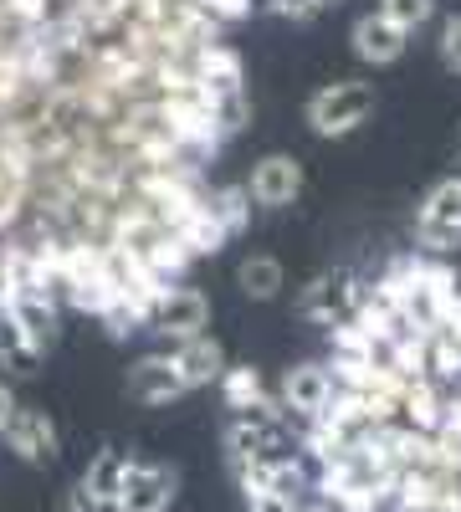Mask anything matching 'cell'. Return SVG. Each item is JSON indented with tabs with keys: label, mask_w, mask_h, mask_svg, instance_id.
I'll list each match as a JSON object with an SVG mask.
<instances>
[{
	"label": "cell",
	"mask_w": 461,
	"mask_h": 512,
	"mask_svg": "<svg viewBox=\"0 0 461 512\" xmlns=\"http://www.w3.org/2000/svg\"><path fill=\"white\" fill-rule=\"evenodd\" d=\"M369 113H374V82H364V77L328 82V88H318L303 108V118L318 139H349L354 128L369 123Z\"/></svg>",
	"instance_id": "obj_1"
},
{
	"label": "cell",
	"mask_w": 461,
	"mask_h": 512,
	"mask_svg": "<svg viewBox=\"0 0 461 512\" xmlns=\"http://www.w3.org/2000/svg\"><path fill=\"white\" fill-rule=\"evenodd\" d=\"M415 246L426 256H451L461 246V175L431 185L415 205Z\"/></svg>",
	"instance_id": "obj_2"
},
{
	"label": "cell",
	"mask_w": 461,
	"mask_h": 512,
	"mask_svg": "<svg viewBox=\"0 0 461 512\" xmlns=\"http://www.w3.org/2000/svg\"><path fill=\"white\" fill-rule=\"evenodd\" d=\"M149 333H159L164 344H185V338H200L205 328H211V297H205L200 287H164L159 303L149 308Z\"/></svg>",
	"instance_id": "obj_3"
},
{
	"label": "cell",
	"mask_w": 461,
	"mask_h": 512,
	"mask_svg": "<svg viewBox=\"0 0 461 512\" xmlns=\"http://www.w3.org/2000/svg\"><path fill=\"white\" fill-rule=\"evenodd\" d=\"M359 292H364V282H359L349 267H328V272H318L308 287H298V318H308V323H318V328H333V323L354 318Z\"/></svg>",
	"instance_id": "obj_4"
},
{
	"label": "cell",
	"mask_w": 461,
	"mask_h": 512,
	"mask_svg": "<svg viewBox=\"0 0 461 512\" xmlns=\"http://www.w3.org/2000/svg\"><path fill=\"white\" fill-rule=\"evenodd\" d=\"M246 195H251V205H262V210H287L292 200L303 195V164L292 154L257 159L251 164V180H246Z\"/></svg>",
	"instance_id": "obj_5"
},
{
	"label": "cell",
	"mask_w": 461,
	"mask_h": 512,
	"mask_svg": "<svg viewBox=\"0 0 461 512\" xmlns=\"http://www.w3.org/2000/svg\"><path fill=\"white\" fill-rule=\"evenodd\" d=\"M175 497V472L154 461H129L118 487V512H164Z\"/></svg>",
	"instance_id": "obj_6"
},
{
	"label": "cell",
	"mask_w": 461,
	"mask_h": 512,
	"mask_svg": "<svg viewBox=\"0 0 461 512\" xmlns=\"http://www.w3.org/2000/svg\"><path fill=\"white\" fill-rule=\"evenodd\" d=\"M333 390H339V384H333L328 364H292V369L282 374L277 405H282V410H292V415H303V420H313V415H323V410H328Z\"/></svg>",
	"instance_id": "obj_7"
},
{
	"label": "cell",
	"mask_w": 461,
	"mask_h": 512,
	"mask_svg": "<svg viewBox=\"0 0 461 512\" xmlns=\"http://www.w3.org/2000/svg\"><path fill=\"white\" fill-rule=\"evenodd\" d=\"M6 446H11L26 466H52L57 451H62L57 425L47 420V410H26V405H16V415H11V425H6Z\"/></svg>",
	"instance_id": "obj_8"
},
{
	"label": "cell",
	"mask_w": 461,
	"mask_h": 512,
	"mask_svg": "<svg viewBox=\"0 0 461 512\" xmlns=\"http://www.w3.org/2000/svg\"><path fill=\"white\" fill-rule=\"evenodd\" d=\"M349 41H354V57H359L364 67H395V62L405 57V47H410V36H405L400 26H390L380 11L359 16L354 31H349Z\"/></svg>",
	"instance_id": "obj_9"
},
{
	"label": "cell",
	"mask_w": 461,
	"mask_h": 512,
	"mask_svg": "<svg viewBox=\"0 0 461 512\" xmlns=\"http://www.w3.org/2000/svg\"><path fill=\"white\" fill-rule=\"evenodd\" d=\"M129 395H134L139 405H175V400L190 395V390H185V379H180V369H175L170 354H144V359H134V369H129Z\"/></svg>",
	"instance_id": "obj_10"
},
{
	"label": "cell",
	"mask_w": 461,
	"mask_h": 512,
	"mask_svg": "<svg viewBox=\"0 0 461 512\" xmlns=\"http://www.w3.org/2000/svg\"><path fill=\"white\" fill-rule=\"evenodd\" d=\"M175 369L185 379V390H205V384H216L221 369H226V349L216 344L211 333H200V338H185V344H175Z\"/></svg>",
	"instance_id": "obj_11"
},
{
	"label": "cell",
	"mask_w": 461,
	"mask_h": 512,
	"mask_svg": "<svg viewBox=\"0 0 461 512\" xmlns=\"http://www.w3.org/2000/svg\"><path fill=\"white\" fill-rule=\"evenodd\" d=\"M236 287L251 297V303H272V297L287 287V272L272 251H251L241 256V267H236Z\"/></svg>",
	"instance_id": "obj_12"
},
{
	"label": "cell",
	"mask_w": 461,
	"mask_h": 512,
	"mask_svg": "<svg viewBox=\"0 0 461 512\" xmlns=\"http://www.w3.org/2000/svg\"><path fill=\"white\" fill-rule=\"evenodd\" d=\"M216 384H221V400H226L231 415H236V410H257V405L272 400V395H267V384H262V374L251 369V364H226Z\"/></svg>",
	"instance_id": "obj_13"
},
{
	"label": "cell",
	"mask_w": 461,
	"mask_h": 512,
	"mask_svg": "<svg viewBox=\"0 0 461 512\" xmlns=\"http://www.w3.org/2000/svg\"><path fill=\"white\" fill-rule=\"evenodd\" d=\"M123 466H129V456L123 451H98L93 461H88V472H82V487H88V497L98 502V507H118V487H123Z\"/></svg>",
	"instance_id": "obj_14"
},
{
	"label": "cell",
	"mask_w": 461,
	"mask_h": 512,
	"mask_svg": "<svg viewBox=\"0 0 461 512\" xmlns=\"http://www.w3.org/2000/svg\"><path fill=\"white\" fill-rule=\"evenodd\" d=\"M426 379H446V384L461 379V338L446 323L426 328Z\"/></svg>",
	"instance_id": "obj_15"
},
{
	"label": "cell",
	"mask_w": 461,
	"mask_h": 512,
	"mask_svg": "<svg viewBox=\"0 0 461 512\" xmlns=\"http://www.w3.org/2000/svg\"><path fill=\"white\" fill-rule=\"evenodd\" d=\"M205 205H211V216L221 221L226 241H231V236H241V231L251 226V195H246V185H221V190H205Z\"/></svg>",
	"instance_id": "obj_16"
},
{
	"label": "cell",
	"mask_w": 461,
	"mask_h": 512,
	"mask_svg": "<svg viewBox=\"0 0 461 512\" xmlns=\"http://www.w3.org/2000/svg\"><path fill=\"white\" fill-rule=\"evenodd\" d=\"M36 349H31V338L16 328L11 313H0V364H6L11 374H36Z\"/></svg>",
	"instance_id": "obj_17"
},
{
	"label": "cell",
	"mask_w": 461,
	"mask_h": 512,
	"mask_svg": "<svg viewBox=\"0 0 461 512\" xmlns=\"http://www.w3.org/2000/svg\"><path fill=\"white\" fill-rule=\"evenodd\" d=\"M374 11H380L390 26H400L405 36H415L421 26H431V21H436V0H380Z\"/></svg>",
	"instance_id": "obj_18"
},
{
	"label": "cell",
	"mask_w": 461,
	"mask_h": 512,
	"mask_svg": "<svg viewBox=\"0 0 461 512\" xmlns=\"http://www.w3.org/2000/svg\"><path fill=\"white\" fill-rule=\"evenodd\" d=\"M211 118H216V134H221V144H226V139H236L241 128L251 123V103H246V93L211 98Z\"/></svg>",
	"instance_id": "obj_19"
},
{
	"label": "cell",
	"mask_w": 461,
	"mask_h": 512,
	"mask_svg": "<svg viewBox=\"0 0 461 512\" xmlns=\"http://www.w3.org/2000/svg\"><path fill=\"white\" fill-rule=\"evenodd\" d=\"M436 52H441L446 72H456V77H461V11H451V16L441 21V36H436Z\"/></svg>",
	"instance_id": "obj_20"
},
{
	"label": "cell",
	"mask_w": 461,
	"mask_h": 512,
	"mask_svg": "<svg viewBox=\"0 0 461 512\" xmlns=\"http://www.w3.org/2000/svg\"><path fill=\"white\" fill-rule=\"evenodd\" d=\"M195 6L221 26H236V21H246L251 11H257V0H195Z\"/></svg>",
	"instance_id": "obj_21"
},
{
	"label": "cell",
	"mask_w": 461,
	"mask_h": 512,
	"mask_svg": "<svg viewBox=\"0 0 461 512\" xmlns=\"http://www.w3.org/2000/svg\"><path fill=\"white\" fill-rule=\"evenodd\" d=\"M262 6H267L272 16H282V21H298V26L318 16V11H313V0H262Z\"/></svg>",
	"instance_id": "obj_22"
},
{
	"label": "cell",
	"mask_w": 461,
	"mask_h": 512,
	"mask_svg": "<svg viewBox=\"0 0 461 512\" xmlns=\"http://www.w3.org/2000/svg\"><path fill=\"white\" fill-rule=\"evenodd\" d=\"M67 512H103V507H98V502L88 497V487H82V482H77V487L67 492Z\"/></svg>",
	"instance_id": "obj_23"
},
{
	"label": "cell",
	"mask_w": 461,
	"mask_h": 512,
	"mask_svg": "<svg viewBox=\"0 0 461 512\" xmlns=\"http://www.w3.org/2000/svg\"><path fill=\"white\" fill-rule=\"evenodd\" d=\"M11 415H16V395H11V384H0V436H6Z\"/></svg>",
	"instance_id": "obj_24"
},
{
	"label": "cell",
	"mask_w": 461,
	"mask_h": 512,
	"mask_svg": "<svg viewBox=\"0 0 461 512\" xmlns=\"http://www.w3.org/2000/svg\"><path fill=\"white\" fill-rule=\"evenodd\" d=\"M246 512H292V507L277 497H246Z\"/></svg>",
	"instance_id": "obj_25"
},
{
	"label": "cell",
	"mask_w": 461,
	"mask_h": 512,
	"mask_svg": "<svg viewBox=\"0 0 461 512\" xmlns=\"http://www.w3.org/2000/svg\"><path fill=\"white\" fill-rule=\"evenodd\" d=\"M328 6H344V0H313V11H328Z\"/></svg>",
	"instance_id": "obj_26"
},
{
	"label": "cell",
	"mask_w": 461,
	"mask_h": 512,
	"mask_svg": "<svg viewBox=\"0 0 461 512\" xmlns=\"http://www.w3.org/2000/svg\"><path fill=\"white\" fill-rule=\"evenodd\" d=\"M292 512H333V507H292Z\"/></svg>",
	"instance_id": "obj_27"
}]
</instances>
